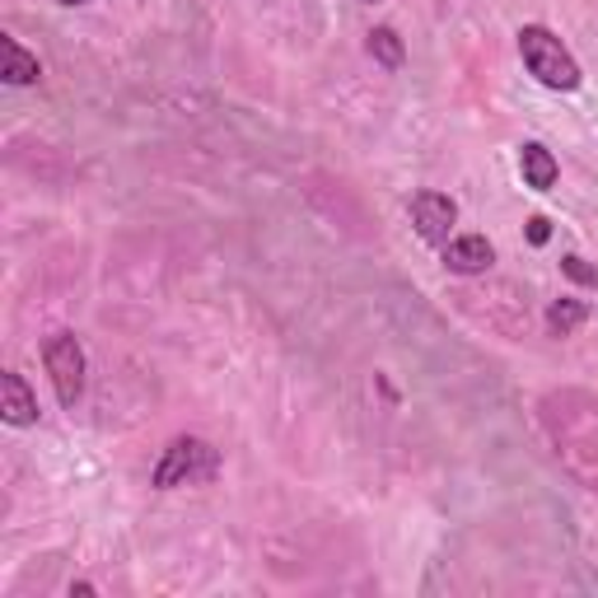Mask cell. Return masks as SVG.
Here are the masks:
<instances>
[{
  "mask_svg": "<svg viewBox=\"0 0 598 598\" xmlns=\"http://www.w3.org/2000/svg\"><path fill=\"white\" fill-rule=\"evenodd\" d=\"M519 57H523V66H529V76L538 80V85H547V89H561V94H570V89H580V61L570 57V47L547 29V23H523L519 29Z\"/></svg>",
  "mask_w": 598,
  "mask_h": 598,
  "instance_id": "cell-1",
  "label": "cell"
},
{
  "mask_svg": "<svg viewBox=\"0 0 598 598\" xmlns=\"http://www.w3.org/2000/svg\"><path fill=\"white\" fill-rule=\"evenodd\" d=\"M215 472H220V453H215L206 440H197V435H178L169 449L159 453L150 487H155V491H174V487L210 482Z\"/></svg>",
  "mask_w": 598,
  "mask_h": 598,
  "instance_id": "cell-2",
  "label": "cell"
},
{
  "mask_svg": "<svg viewBox=\"0 0 598 598\" xmlns=\"http://www.w3.org/2000/svg\"><path fill=\"white\" fill-rule=\"evenodd\" d=\"M42 365L52 374V389L61 406H76L85 398V346L76 332H52L42 342Z\"/></svg>",
  "mask_w": 598,
  "mask_h": 598,
  "instance_id": "cell-3",
  "label": "cell"
},
{
  "mask_svg": "<svg viewBox=\"0 0 598 598\" xmlns=\"http://www.w3.org/2000/svg\"><path fill=\"white\" fill-rule=\"evenodd\" d=\"M453 220H459V206H453V197L435 193V187H421V193L412 197V225L416 234L425 238V244H449L453 234Z\"/></svg>",
  "mask_w": 598,
  "mask_h": 598,
  "instance_id": "cell-4",
  "label": "cell"
},
{
  "mask_svg": "<svg viewBox=\"0 0 598 598\" xmlns=\"http://www.w3.org/2000/svg\"><path fill=\"white\" fill-rule=\"evenodd\" d=\"M491 262H496V248L487 234H459L444 244V267L453 276H482L491 272Z\"/></svg>",
  "mask_w": 598,
  "mask_h": 598,
  "instance_id": "cell-5",
  "label": "cell"
},
{
  "mask_svg": "<svg viewBox=\"0 0 598 598\" xmlns=\"http://www.w3.org/2000/svg\"><path fill=\"white\" fill-rule=\"evenodd\" d=\"M0 416H6V425H38V398L14 370L0 374Z\"/></svg>",
  "mask_w": 598,
  "mask_h": 598,
  "instance_id": "cell-6",
  "label": "cell"
},
{
  "mask_svg": "<svg viewBox=\"0 0 598 598\" xmlns=\"http://www.w3.org/2000/svg\"><path fill=\"white\" fill-rule=\"evenodd\" d=\"M0 80H6V85H38L42 80L38 57L19 38H10V33H0Z\"/></svg>",
  "mask_w": 598,
  "mask_h": 598,
  "instance_id": "cell-7",
  "label": "cell"
},
{
  "mask_svg": "<svg viewBox=\"0 0 598 598\" xmlns=\"http://www.w3.org/2000/svg\"><path fill=\"white\" fill-rule=\"evenodd\" d=\"M519 174H523V187H533V193H552L557 187V155L538 146V140H523V150H519Z\"/></svg>",
  "mask_w": 598,
  "mask_h": 598,
  "instance_id": "cell-8",
  "label": "cell"
},
{
  "mask_svg": "<svg viewBox=\"0 0 598 598\" xmlns=\"http://www.w3.org/2000/svg\"><path fill=\"white\" fill-rule=\"evenodd\" d=\"M585 318H589V304L576 300V295H561V300H552V308H547V332H552V337H570V332L585 327Z\"/></svg>",
  "mask_w": 598,
  "mask_h": 598,
  "instance_id": "cell-9",
  "label": "cell"
},
{
  "mask_svg": "<svg viewBox=\"0 0 598 598\" xmlns=\"http://www.w3.org/2000/svg\"><path fill=\"white\" fill-rule=\"evenodd\" d=\"M365 47H370V57H374L379 66H384V70H402V57H406V52H402L398 29H374Z\"/></svg>",
  "mask_w": 598,
  "mask_h": 598,
  "instance_id": "cell-10",
  "label": "cell"
},
{
  "mask_svg": "<svg viewBox=\"0 0 598 598\" xmlns=\"http://www.w3.org/2000/svg\"><path fill=\"white\" fill-rule=\"evenodd\" d=\"M561 272H566L570 281H576V285H598V272L589 267L585 257H576V253H566V257H561Z\"/></svg>",
  "mask_w": 598,
  "mask_h": 598,
  "instance_id": "cell-11",
  "label": "cell"
},
{
  "mask_svg": "<svg viewBox=\"0 0 598 598\" xmlns=\"http://www.w3.org/2000/svg\"><path fill=\"white\" fill-rule=\"evenodd\" d=\"M547 238H552V225H547L542 215H533V220H529V244H538V248H542Z\"/></svg>",
  "mask_w": 598,
  "mask_h": 598,
  "instance_id": "cell-12",
  "label": "cell"
},
{
  "mask_svg": "<svg viewBox=\"0 0 598 598\" xmlns=\"http://www.w3.org/2000/svg\"><path fill=\"white\" fill-rule=\"evenodd\" d=\"M57 6H89V0H57Z\"/></svg>",
  "mask_w": 598,
  "mask_h": 598,
  "instance_id": "cell-13",
  "label": "cell"
},
{
  "mask_svg": "<svg viewBox=\"0 0 598 598\" xmlns=\"http://www.w3.org/2000/svg\"><path fill=\"white\" fill-rule=\"evenodd\" d=\"M361 6H379V0H361Z\"/></svg>",
  "mask_w": 598,
  "mask_h": 598,
  "instance_id": "cell-14",
  "label": "cell"
}]
</instances>
